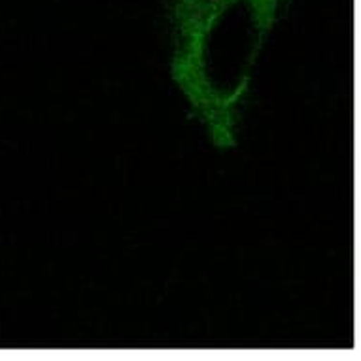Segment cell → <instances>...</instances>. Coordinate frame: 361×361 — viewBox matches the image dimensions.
Instances as JSON below:
<instances>
[{
    "label": "cell",
    "instance_id": "6da1fadb",
    "mask_svg": "<svg viewBox=\"0 0 361 361\" xmlns=\"http://www.w3.org/2000/svg\"><path fill=\"white\" fill-rule=\"evenodd\" d=\"M290 0H172L171 74L208 138L237 142L255 66Z\"/></svg>",
    "mask_w": 361,
    "mask_h": 361
}]
</instances>
